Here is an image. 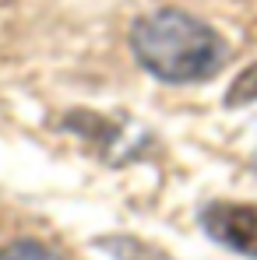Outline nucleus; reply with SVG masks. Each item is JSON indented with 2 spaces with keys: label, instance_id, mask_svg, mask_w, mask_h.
<instances>
[{
  "label": "nucleus",
  "instance_id": "f257e3e1",
  "mask_svg": "<svg viewBox=\"0 0 257 260\" xmlns=\"http://www.w3.org/2000/svg\"><path fill=\"white\" fill-rule=\"evenodd\" d=\"M130 46L148 74L173 85L205 81L225 63V43L218 32L176 7L145 14L130 32Z\"/></svg>",
  "mask_w": 257,
  "mask_h": 260
},
{
  "label": "nucleus",
  "instance_id": "f03ea898",
  "mask_svg": "<svg viewBox=\"0 0 257 260\" xmlns=\"http://www.w3.org/2000/svg\"><path fill=\"white\" fill-rule=\"evenodd\" d=\"M205 229L222 246L257 257V204H233V201H215L205 208Z\"/></svg>",
  "mask_w": 257,
  "mask_h": 260
},
{
  "label": "nucleus",
  "instance_id": "7ed1b4c3",
  "mask_svg": "<svg viewBox=\"0 0 257 260\" xmlns=\"http://www.w3.org/2000/svg\"><path fill=\"white\" fill-rule=\"evenodd\" d=\"M106 250H113L117 260H169L166 253L145 246V243H134V239H102Z\"/></svg>",
  "mask_w": 257,
  "mask_h": 260
},
{
  "label": "nucleus",
  "instance_id": "20e7f679",
  "mask_svg": "<svg viewBox=\"0 0 257 260\" xmlns=\"http://www.w3.org/2000/svg\"><path fill=\"white\" fill-rule=\"evenodd\" d=\"M0 260H60L49 246L43 243H32V239H21V243H11L0 250Z\"/></svg>",
  "mask_w": 257,
  "mask_h": 260
}]
</instances>
